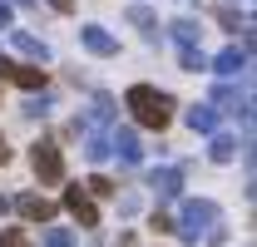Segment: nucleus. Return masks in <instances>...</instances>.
I'll use <instances>...</instances> for the list:
<instances>
[{
  "label": "nucleus",
  "instance_id": "423d86ee",
  "mask_svg": "<svg viewBox=\"0 0 257 247\" xmlns=\"http://www.w3.org/2000/svg\"><path fill=\"white\" fill-rule=\"evenodd\" d=\"M149 188L159 193V203H173L183 193V168H154L149 173Z\"/></svg>",
  "mask_w": 257,
  "mask_h": 247
},
{
  "label": "nucleus",
  "instance_id": "6ab92c4d",
  "mask_svg": "<svg viewBox=\"0 0 257 247\" xmlns=\"http://www.w3.org/2000/svg\"><path fill=\"white\" fill-rule=\"evenodd\" d=\"M50 109H55V104H50V94H40V99H30V104H25V119H45Z\"/></svg>",
  "mask_w": 257,
  "mask_h": 247
},
{
  "label": "nucleus",
  "instance_id": "7ed1b4c3",
  "mask_svg": "<svg viewBox=\"0 0 257 247\" xmlns=\"http://www.w3.org/2000/svg\"><path fill=\"white\" fill-rule=\"evenodd\" d=\"M30 168L40 183H60L64 178V158H60V144H50V139H40L30 149Z\"/></svg>",
  "mask_w": 257,
  "mask_h": 247
},
{
  "label": "nucleus",
  "instance_id": "b1692460",
  "mask_svg": "<svg viewBox=\"0 0 257 247\" xmlns=\"http://www.w3.org/2000/svg\"><path fill=\"white\" fill-rule=\"evenodd\" d=\"M10 74H15V60H10V55H0V79H10Z\"/></svg>",
  "mask_w": 257,
  "mask_h": 247
},
{
  "label": "nucleus",
  "instance_id": "393cba45",
  "mask_svg": "<svg viewBox=\"0 0 257 247\" xmlns=\"http://www.w3.org/2000/svg\"><path fill=\"white\" fill-rule=\"evenodd\" d=\"M50 5H55V10H74V0H50Z\"/></svg>",
  "mask_w": 257,
  "mask_h": 247
},
{
  "label": "nucleus",
  "instance_id": "f3484780",
  "mask_svg": "<svg viewBox=\"0 0 257 247\" xmlns=\"http://www.w3.org/2000/svg\"><path fill=\"white\" fill-rule=\"evenodd\" d=\"M178 64L193 69V74H198V69H208V60H203V50H198V45H183V50H178Z\"/></svg>",
  "mask_w": 257,
  "mask_h": 247
},
{
  "label": "nucleus",
  "instance_id": "39448f33",
  "mask_svg": "<svg viewBox=\"0 0 257 247\" xmlns=\"http://www.w3.org/2000/svg\"><path fill=\"white\" fill-rule=\"evenodd\" d=\"M109 154H119L124 163H139V158H144V144H139V134H134L128 124H119V129L109 134Z\"/></svg>",
  "mask_w": 257,
  "mask_h": 247
},
{
  "label": "nucleus",
  "instance_id": "0eeeda50",
  "mask_svg": "<svg viewBox=\"0 0 257 247\" xmlns=\"http://www.w3.org/2000/svg\"><path fill=\"white\" fill-rule=\"evenodd\" d=\"M15 213L25 217V222H50V217H55V203L40 198V193H20V198H15Z\"/></svg>",
  "mask_w": 257,
  "mask_h": 247
},
{
  "label": "nucleus",
  "instance_id": "4be33fe9",
  "mask_svg": "<svg viewBox=\"0 0 257 247\" xmlns=\"http://www.w3.org/2000/svg\"><path fill=\"white\" fill-rule=\"evenodd\" d=\"M84 188H89V193H99V198H109V193H119V188L109 183L104 173H94V178H89V183H84Z\"/></svg>",
  "mask_w": 257,
  "mask_h": 247
},
{
  "label": "nucleus",
  "instance_id": "1a4fd4ad",
  "mask_svg": "<svg viewBox=\"0 0 257 247\" xmlns=\"http://www.w3.org/2000/svg\"><path fill=\"white\" fill-rule=\"evenodd\" d=\"M183 124H188L193 134H218V109L213 104H193L188 114H183Z\"/></svg>",
  "mask_w": 257,
  "mask_h": 247
},
{
  "label": "nucleus",
  "instance_id": "2eb2a0df",
  "mask_svg": "<svg viewBox=\"0 0 257 247\" xmlns=\"http://www.w3.org/2000/svg\"><path fill=\"white\" fill-rule=\"evenodd\" d=\"M20 89H45V69L40 64H15V74H10Z\"/></svg>",
  "mask_w": 257,
  "mask_h": 247
},
{
  "label": "nucleus",
  "instance_id": "9b49d317",
  "mask_svg": "<svg viewBox=\"0 0 257 247\" xmlns=\"http://www.w3.org/2000/svg\"><path fill=\"white\" fill-rule=\"evenodd\" d=\"M213 69H218V74H237V69H247V50H242V45H227L223 55L213 60Z\"/></svg>",
  "mask_w": 257,
  "mask_h": 247
},
{
  "label": "nucleus",
  "instance_id": "20e7f679",
  "mask_svg": "<svg viewBox=\"0 0 257 247\" xmlns=\"http://www.w3.org/2000/svg\"><path fill=\"white\" fill-rule=\"evenodd\" d=\"M64 208L79 217V227H99V208L89 203V193L74 183V188H64Z\"/></svg>",
  "mask_w": 257,
  "mask_h": 247
},
{
  "label": "nucleus",
  "instance_id": "cd10ccee",
  "mask_svg": "<svg viewBox=\"0 0 257 247\" xmlns=\"http://www.w3.org/2000/svg\"><path fill=\"white\" fill-rule=\"evenodd\" d=\"M20 5H30V0H20Z\"/></svg>",
  "mask_w": 257,
  "mask_h": 247
},
{
  "label": "nucleus",
  "instance_id": "412c9836",
  "mask_svg": "<svg viewBox=\"0 0 257 247\" xmlns=\"http://www.w3.org/2000/svg\"><path fill=\"white\" fill-rule=\"evenodd\" d=\"M0 247H30V237H25L20 227H5V232H0Z\"/></svg>",
  "mask_w": 257,
  "mask_h": 247
},
{
  "label": "nucleus",
  "instance_id": "dca6fc26",
  "mask_svg": "<svg viewBox=\"0 0 257 247\" xmlns=\"http://www.w3.org/2000/svg\"><path fill=\"white\" fill-rule=\"evenodd\" d=\"M84 158H89V163H104V158H109V139H104V134H89V139H84Z\"/></svg>",
  "mask_w": 257,
  "mask_h": 247
},
{
  "label": "nucleus",
  "instance_id": "9d476101",
  "mask_svg": "<svg viewBox=\"0 0 257 247\" xmlns=\"http://www.w3.org/2000/svg\"><path fill=\"white\" fill-rule=\"evenodd\" d=\"M10 40H15V50H20V55H30L35 64L50 60V45H45L40 35H30V30H10Z\"/></svg>",
  "mask_w": 257,
  "mask_h": 247
},
{
  "label": "nucleus",
  "instance_id": "a878e982",
  "mask_svg": "<svg viewBox=\"0 0 257 247\" xmlns=\"http://www.w3.org/2000/svg\"><path fill=\"white\" fill-rule=\"evenodd\" d=\"M5 158H10V149H5V134H0V163H5Z\"/></svg>",
  "mask_w": 257,
  "mask_h": 247
},
{
  "label": "nucleus",
  "instance_id": "ddd939ff",
  "mask_svg": "<svg viewBox=\"0 0 257 247\" xmlns=\"http://www.w3.org/2000/svg\"><path fill=\"white\" fill-rule=\"evenodd\" d=\"M208 158H213V163H232V158H237V139H232V134H213Z\"/></svg>",
  "mask_w": 257,
  "mask_h": 247
},
{
  "label": "nucleus",
  "instance_id": "6e6552de",
  "mask_svg": "<svg viewBox=\"0 0 257 247\" xmlns=\"http://www.w3.org/2000/svg\"><path fill=\"white\" fill-rule=\"evenodd\" d=\"M79 45H84L89 55H119V40L104 30V25H84V30H79Z\"/></svg>",
  "mask_w": 257,
  "mask_h": 247
},
{
  "label": "nucleus",
  "instance_id": "aec40b11",
  "mask_svg": "<svg viewBox=\"0 0 257 247\" xmlns=\"http://www.w3.org/2000/svg\"><path fill=\"white\" fill-rule=\"evenodd\" d=\"M45 247H74V232H64V227H50V232H45Z\"/></svg>",
  "mask_w": 257,
  "mask_h": 247
},
{
  "label": "nucleus",
  "instance_id": "a211bd4d",
  "mask_svg": "<svg viewBox=\"0 0 257 247\" xmlns=\"http://www.w3.org/2000/svg\"><path fill=\"white\" fill-rule=\"evenodd\" d=\"M89 119H94V124H109V119H114V99H109V94H94V109H89Z\"/></svg>",
  "mask_w": 257,
  "mask_h": 247
},
{
  "label": "nucleus",
  "instance_id": "bb28decb",
  "mask_svg": "<svg viewBox=\"0 0 257 247\" xmlns=\"http://www.w3.org/2000/svg\"><path fill=\"white\" fill-rule=\"evenodd\" d=\"M5 208H10V198H0V213H5Z\"/></svg>",
  "mask_w": 257,
  "mask_h": 247
},
{
  "label": "nucleus",
  "instance_id": "f257e3e1",
  "mask_svg": "<svg viewBox=\"0 0 257 247\" xmlns=\"http://www.w3.org/2000/svg\"><path fill=\"white\" fill-rule=\"evenodd\" d=\"M124 109L134 114V124H144V129H168V119H173V99L163 89H154V84H134V89L124 94Z\"/></svg>",
  "mask_w": 257,
  "mask_h": 247
},
{
  "label": "nucleus",
  "instance_id": "f8f14e48",
  "mask_svg": "<svg viewBox=\"0 0 257 247\" xmlns=\"http://www.w3.org/2000/svg\"><path fill=\"white\" fill-rule=\"evenodd\" d=\"M124 15H128V25H139V30L149 35V40H159V15H154L149 5H128Z\"/></svg>",
  "mask_w": 257,
  "mask_h": 247
},
{
  "label": "nucleus",
  "instance_id": "4468645a",
  "mask_svg": "<svg viewBox=\"0 0 257 247\" xmlns=\"http://www.w3.org/2000/svg\"><path fill=\"white\" fill-rule=\"evenodd\" d=\"M168 30H173V40H178V45H198V35H203V25H198L193 15H178V20H173Z\"/></svg>",
  "mask_w": 257,
  "mask_h": 247
},
{
  "label": "nucleus",
  "instance_id": "f03ea898",
  "mask_svg": "<svg viewBox=\"0 0 257 247\" xmlns=\"http://www.w3.org/2000/svg\"><path fill=\"white\" fill-rule=\"evenodd\" d=\"M213 222H223V213H218V203H213V198H183L173 232H178L183 242H198V237H208V227H213Z\"/></svg>",
  "mask_w": 257,
  "mask_h": 247
},
{
  "label": "nucleus",
  "instance_id": "5701e85b",
  "mask_svg": "<svg viewBox=\"0 0 257 247\" xmlns=\"http://www.w3.org/2000/svg\"><path fill=\"white\" fill-rule=\"evenodd\" d=\"M10 20H15V10H10V0H0V30H10Z\"/></svg>",
  "mask_w": 257,
  "mask_h": 247
}]
</instances>
